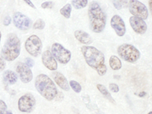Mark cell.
Wrapping results in <instances>:
<instances>
[{
	"label": "cell",
	"instance_id": "1",
	"mask_svg": "<svg viewBox=\"0 0 152 114\" xmlns=\"http://www.w3.org/2000/svg\"><path fill=\"white\" fill-rule=\"evenodd\" d=\"M81 52L87 64L95 69L99 75L103 76L106 74L107 68L105 65L104 55L101 51L91 46H83L81 47Z\"/></svg>",
	"mask_w": 152,
	"mask_h": 114
},
{
	"label": "cell",
	"instance_id": "2",
	"mask_svg": "<svg viewBox=\"0 0 152 114\" xmlns=\"http://www.w3.org/2000/svg\"><path fill=\"white\" fill-rule=\"evenodd\" d=\"M90 26L94 33H101L106 26L107 16L97 2L90 4L88 11Z\"/></svg>",
	"mask_w": 152,
	"mask_h": 114
},
{
	"label": "cell",
	"instance_id": "3",
	"mask_svg": "<svg viewBox=\"0 0 152 114\" xmlns=\"http://www.w3.org/2000/svg\"><path fill=\"white\" fill-rule=\"evenodd\" d=\"M35 87L42 97L51 101L58 95V90L52 79L44 74H40L35 79Z\"/></svg>",
	"mask_w": 152,
	"mask_h": 114
},
{
	"label": "cell",
	"instance_id": "4",
	"mask_svg": "<svg viewBox=\"0 0 152 114\" xmlns=\"http://www.w3.org/2000/svg\"><path fill=\"white\" fill-rule=\"evenodd\" d=\"M21 51V42L17 35L10 34L2 50V56L6 61H13L18 57Z\"/></svg>",
	"mask_w": 152,
	"mask_h": 114
},
{
	"label": "cell",
	"instance_id": "5",
	"mask_svg": "<svg viewBox=\"0 0 152 114\" xmlns=\"http://www.w3.org/2000/svg\"><path fill=\"white\" fill-rule=\"evenodd\" d=\"M117 53L123 60L130 63H135L140 58L139 50L129 43H124L119 46L117 48Z\"/></svg>",
	"mask_w": 152,
	"mask_h": 114
},
{
	"label": "cell",
	"instance_id": "6",
	"mask_svg": "<svg viewBox=\"0 0 152 114\" xmlns=\"http://www.w3.org/2000/svg\"><path fill=\"white\" fill-rule=\"evenodd\" d=\"M51 51L55 59L62 64H67L71 59V52L61 45L60 43H53L51 47Z\"/></svg>",
	"mask_w": 152,
	"mask_h": 114
},
{
	"label": "cell",
	"instance_id": "7",
	"mask_svg": "<svg viewBox=\"0 0 152 114\" xmlns=\"http://www.w3.org/2000/svg\"><path fill=\"white\" fill-rule=\"evenodd\" d=\"M28 53L34 57H37L41 53L42 42L36 35H31L27 39L24 44Z\"/></svg>",
	"mask_w": 152,
	"mask_h": 114
},
{
	"label": "cell",
	"instance_id": "8",
	"mask_svg": "<svg viewBox=\"0 0 152 114\" xmlns=\"http://www.w3.org/2000/svg\"><path fill=\"white\" fill-rule=\"evenodd\" d=\"M129 11L133 16L146 20L148 17L147 7L138 0H130L129 2Z\"/></svg>",
	"mask_w": 152,
	"mask_h": 114
},
{
	"label": "cell",
	"instance_id": "9",
	"mask_svg": "<svg viewBox=\"0 0 152 114\" xmlns=\"http://www.w3.org/2000/svg\"><path fill=\"white\" fill-rule=\"evenodd\" d=\"M35 98L31 94H26L18 100V109L21 112L31 113L35 106Z\"/></svg>",
	"mask_w": 152,
	"mask_h": 114
},
{
	"label": "cell",
	"instance_id": "10",
	"mask_svg": "<svg viewBox=\"0 0 152 114\" xmlns=\"http://www.w3.org/2000/svg\"><path fill=\"white\" fill-rule=\"evenodd\" d=\"M13 22L17 28L21 31H27L30 28L31 21L29 18L21 12H15L13 15Z\"/></svg>",
	"mask_w": 152,
	"mask_h": 114
},
{
	"label": "cell",
	"instance_id": "11",
	"mask_svg": "<svg viewBox=\"0 0 152 114\" xmlns=\"http://www.w3.org/2000/svg\"><path fill=\"white\" fill-rule=\"evenodd\" d=\"M16 71L21 78V81L24 83H28L33 78L32 72L30 69V67H28L25 63L19 62L16 67Z\"/></svg>",
	"mask_w": 152,
	"mask_h": 114
},
{
	"label": "cell",
	"instance_id": "12",
	"mask_svg": "<svg viewBox=\"0 0 152 114\" xmlns=\"http://www.w3.org/2000/svg\"><path fill=\"white\" fill-rule=\"evenodd\" d=\"M111 27L114 29L116 34L119 37L124 36L126 34V24L124 21L119 15H113L110 21Z\"/></svg>",
	"mask_w": 152,
	"mask_h": 114
},
{
	"label": "cell",
	"instance_id": "13",
	"mask_svg": "<svg viewBox=\"0 0 152 114\" xmlns=\"http://www.w3.org/2000/svg\"><path fill=\"white\" fill-rule=\"evenodd\" d=\"M129 23L133 31L138 34H144L147 31V24L140 18L132 16L129 18Z\"/></svg>",
	"mask_w": 152,
	"mask_h": 114
},
{
	"label": "cell",
	"instance_id": "14",
	"mask_svg": "<svg viewBox=\"0 0 152 114\" xmlns=\"http://www.w3.org/2000/svg\"><path fill=\"white\" fill-rule=\"evenodd\" d=\"M42 62H43V66L51 71H55L58 67L56 59H55V57L53 56V55L50 50H46L43 53Z\"/></svg>",
	"mask_w": 152,
	"mask_h": 114
},
{
	"label": "cell",
	"instance_id": "15",
	"mask_svg": "<svg viewBox=\"0 0 152 114\" xmlns=\"http://www.w3.org/2000/svg\"><path fill=\"white\" fill-rule=\"evenodd\" d=\"M52 75L55 82L58 85L59 88H62V90L66 91L69 90V82H68L66 77L62 73L59 72H55L53 73Z\"/></svg>",
	"mask_w": 152,
	"mask_h": 114
},
{
	"label": "cell",
	"instance_id": "16",
	"mask_svg": "<svg viewBox=\"0 0 152 114\" xmlns=\"http://www.w3.org/2000/svg\"><path fill=\"white\" fill-rule=\"evenodd\" d=\"M75 37L80 42V43L85 44V45H89L93 42L91 37L88 34V33H86L85 31H75Z\"/></svg>",
	"mask_w": 152,
	"mask_h": 114
},
{
	"label": "cell",
	"instance_id": "17",
	"mask_svg": "<svg viewBox=\"0 0 152 114\" xmlns=\"http://www.w3.org/2000/svg\"><path fill=\"white\" fill-rule=\"evenodd\" d=\"M3 79L4 81H6L9 85H14L17 82L18 76L13 71L11 70H7L5 71L3 74Z\"/></svg>",
	"mask_w": 152,
	"mask_h": 114
},
{
	"label": "cell",
	"instance_id": "18",
	"mask_svg": "<svg viewBox=\"0 0 152 114\" xmlns=\"http://www.w3.org/2000/svg\"><path fill=\"white\" fill-rule=\"evenodd\" d=\"M110 66L113 70H119L122 68L121 60L116 56H112L110 58Z\"/></svg>",
	"mask_w": 152,
	"mask_h": 114
},
{
	"label": "cell",
	"instance_id": "19",
	"mask_svg": "<svg viewBox=\"0 0 152 114\" xmlns=\"http://www.w3.org/2000/svg\"><path fill=\"white\" fill-rule=\"evenodd\" d=\"M97 89L99 90V91L100 92V93L102 94L103 95H104V97H106L107 99H108V100L110 101V102L113 103V104H115V101L113 100V97H111V94H110V92L108 91V90H107V88H106V87L104 86V85H100V84H97Z\"/></svg>",
	"mask_w": 152,
	"mask_h": 114
},
{
	"label": "cell",
	"instance_id": "20",
	"mask_svg": "<svg viewBox=\"0 0 152 114\" xmlns=\"http://www.w3.org/2000/svg\"><path fill=\"white\" fill-rule=\"evenodd\" d=\"M72 5L76 9H83L88 5V0H72Z\"/></svg>",
	"mask_w": 152,
	"mask_h": 114
},
{
	"label": "cell",
	"instance_id": "21",
	"mask_svg": "<svg viewBox=\"0 0 152 114\" xmlns=\"http://www.w3.org/2000/svg\"><path fill=\"white\" fill-rule=\"evenodd\" d=\"M72 12V5L70 4H66L65 6L60 9V14L62 16H64L66 18H69L71 16Z\"/></svg>",
	"mask_w": 152,
	"mask_h": 114
},
{
	"label": "cell",
	"instance_id": "22",
	"mask_svg": "<svg viewBox=\"0 0 152 114\" xmlns=\"http://www.w3.org/2000/svg\"><path fill=\"white\" fill-rule=\"evenodd\" d=\"M69 85L72 88V90L74 91L76 93H80L81 91V86L80 85V84L78 82L75 81H70L69 82Z\"/></svg>",
	"mask_w": 152,
	"mask_h": 114
},
{
	"label": "cell",
	"instance_id": "23",
	"mask_svg": "<svg viewBox=\"0 0 152 114\" xmlns=\"http://www.w3.org/2000/svg\"><path fill=\"white\" fill-rule=\"evenodd\" d=\"M34 29L37 30H43L45 27V22L42 20V19H38L37 20L36 22L34 24Z\"/></svg>",
	"mask_w": 152,
	"mask_h": 114
},
{
	"label": "cell",
	"instance_id": "24",
	"mask_svg": "<svg viewBox=\"0 0 152 114\" xmlns=\"http://www.w3.org/2000/svg\"><path fill=\"white\" fill-rule=\"evenodd\" d=\"M7 110V106L3 100H0V114H5Z\"/></svg>",
	"mask_w": 152,
	"mask_h": 114
},
{
	"label": "cell",
	"instance_id": "25",
	"mask_svg": "<svg viewBox=\"0 0 152 114\" xmlns=\"http://www.w3.org/2000/svg\"><path fill=\"white\" fill-rule=\"evenodd\" d=\"M53 6V2H45L41 4L42 9H52Z\"/></svg>",
	"mask_w": 152,
	"mask_h": 114
},
{
	"label": "cell",
	"instance_id": "26",
	"mask_svg": "<svg viewBox=\"0 0 152 114\" xmlns=\"http://www.w3.org/2000/svg\"><path fill=\"white\" fill-rule=\"evenodd\" d=\"M109 88H110V90L111 91L114 92V93H117V92H119V86H118L117 85H116V84H113V83L110 84Z\"/></svg>",
	"mask_w": 152,
	"mask_h": 114
},
{
	"label": "cell",
	"instance_id": "27",
	"mask_svg": "<svg viewBox=\"0 0 152 114\" xmlns=\"http://www.w3.org/2000/svg\"><path fill=\"white\" fill-rule=\"evenodd\" d=\"M24 63L28 66V67L31 68L34 66V61L31 59V58H26L24 59Z\"/></svg>",
	"mask_w": 152,
	"mask_h": 114
},
{
	"label": "cell",
	"instance_id": "28",
	"mask_svg": "<svg viewBox=\"0 0 152 114\" xmlns=\"http://www.w3.org/2000/svg\"><path fill=\"white\" fill-rule=\"evenodd\" d=\"M5 62L4 60V58L2 57V56L0 55V71H2L5 69Z\"/></svg>",
	"mask_w": 152,
	"mask_h": 114
},
{
	"label": "cell",
	"instance_id": "29",
	"mask_svg": "<svg viewBox=\"0 0 152 114\" xmlns=\"http://www.w3.org/2000/svg\"><path fill=\"white\" fill-rule=\"evenodd\" d=\"M11 21H12L11 18L9 17V16H6V17L5 18V19H4L3 24L5 25V26H9V24H11Z\"/></svg>",
	"mask_w": 152,
	"mask_h": 114
},
{
	"label": "cell",
	"instance_id": "30",
	"mask_svg": "<svg viewBox=\"0 0 152 114\" xmlns=\"http://www.w3.org/2000/svg\"><path fill=\"white\" fill-rule=\"evenodd\" d=\"M113 3L114 7L116 8V9H119H119H121L122 8H123V6L121 5V4L119 3L117 0H113Z\"/></svg>",
	"mask_w": 152,
	"mask_h": 114
},
{
	"label": "cell",
	"instance_id": "31",
	"mask_svg": "<svg viewBox=\"0 0 152 114\" xmlns=\"http://www.w3.org/2000/svg\"><path fill=\"white\" fill-rule=\"evenodd\" d=\"M117 1L119 2V3L121 4L122 6H126L129 3L127 0H117Z\"/></svg>",
	"mask_w": 152,
	"mask_h": 114
},
{
	"label": "cell",
	"instance_id": "32",
	"mask_svg": "<svg viewBox=\"0 0 152 114\" xmlns=\"http://www.w3.org/2000/svg\"><path fill=\"white\" fill-rule=\"evenodd\" d=\"M24 2H25V3L28 4V5H30V6H31V7L34 8V9H36V7H35V5H34V4L32 3V2H31V0H24Z\"/></svg>",
	"mask_w": 152,
	"mask_h": 114
},
{
	"label": "cell",
	"instance_id": "33",
	"mask_svg": "<svg viewBox=\"0 0 152 114\" xmlns=\"http://www.w3.org/2000/svg\"><path fill=\"white\" fill-rule=\"evenodd\" d=\"M148 5L149 9H150V12L152 15V0H148Z\"/></svg>",
	"mask_w": 152,
	"mask_h": 114
},
{
	"label": "cell",
	"instance_id": "34",
	"mask_svg": "<svg viewBox=\"0 0 152 114\" xmlns=\"http://www.w3.org/2000/svg\"><path fill=\"white\" fill-rule=\"evenodd\" d=\"M145 95H146V93H145V92H141V93L138 94V96L142 97H144V96H145Z\"/></svg>",
	"mask_w": 152,
	"mask_h": 114
},
{
	"label": "cell",
	"instance_id": "35",
	"mask_svg": "<svg viewBox=\"0 0 152 114\" xmlns=\"http://www.w3.org/2000/svg\"><path fill=\"white\" fill-rule=\"evenodd\" d=\"M5 114H12V111H6Z\"/></svg>",
	"mask_w": 152,
	"mask_h": 114
},
{
	"label": "cell",
	"instance_id": "36",
	"mask_svg": "<svg viewBox=\"0 0 152 114\" xmlns=\"http://www.w3.org/2000/svg\"><path fill=\"white\" fill-rule=\"evenodd\" d=\"M148 114H152V111H151V112H149Z\"/></svg>",
	"mask_w": 152,
	"mask_h": 114
},
{
	"label": "cell",
	"instance_id": "37",
	"mask_svg": "<svg viewBox=\"0 0 152 114\" xmlns=\"http://www.w3.org/2000/svg\"><path fill=\"white\" fill-rule=\"evenodd\" d=\"M0 41H1V32H0Z\"/></svg>",
	"mask_w": 152,
	"mask_h": 114
}]
</instances>
